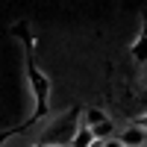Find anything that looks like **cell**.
Here are the masks:
<instances>
[{"label":"cell","mask_w":147,"mask_h":147,"mask_svg":"<svg viewBox=\"0 0 147 147\" xmlns=\"http://www.w3.org/2000/svg\"><path fill=\"white\" fill-rule=\"evenodd\" d=\"M77 129H80L77 112H68V115H62V118H56L53 124L41 132L38 147H62V144H71L74 136H77Z\"/></svg>","instance_id":"cell-1"},{"label":"cell","mask_w":147,"mask_h":147,"mask_svg":"<svg viewBox=\"0 0 147 147\" xmlns=\"http://www.w3.org/2000/svg\"><path fill=\"white\" fill-rule=\"evenodd\" d=\"M27 74H30V82H32V91H35V103H38V109H35V115H41L44 109H47V94H50V82L44 80V74L35 68V62L30 59L27 62Z\"/></svg>","instance_id":"cell-2"},{"label":"cell","mask_w":147,"mask_h":147,"mask_svg":"<svg viewBox=\"0 0 147 147\" xmlns=\"http://www.w3.org/2000/svg\"><path fill=\"white\" fill-rule=\"evenodd\" d=\"M118 138L124 141L127 147H144L147 144V129L138 127V124H129L124 132H118Z\"/></svg>","instance_id":"cell-3"},{"label":"cell","mask_w":147,"mask_h":147,"mask_svg":"<svg viewBox=\"0 0 147 147\" xmlns=\"http://www.w3.org/2000/svg\"><path fill=\"white\" fill-rule=\"evenodd\" d=\"M132 56H136V62H147V15H144V30L132 41Z\"/></svg>","instance_id":"cell-4"},{"label":"cell","mask_w":147,"mask_h":147,"mask_svg":"<svg viewBox=\"0 0 147 147\" xmlns=\"http://www.w3.org/2000/svg\"><path fill=\"white\" fill-rule=\"evenodd\" d=\"M103 121H109V115L103 112V109H97V106H91V109H85V112H82V127H88V129L100 127Z\"/></svg>","instance_id":"cell-5"},{"label":"cell","mask_w":147,"mask_h":147,"mask_svg":"<svg viewBox=\"0 0 147 147\" xmlns=\"http://www.w3.org/2000/svg\"><path fill=\"white\" fill-rule=\"evenodd\" d=\"M97 138H94V132L88 129V127H80L77 129V136H74V141H71V147H91Z\"/></svg>","instance_id":"cell-6"},{"label":"cell","mask_w":147,"mask_h":147,"mask_svg":"<svg viewBox=\"0 0 147 147\" xmlns=\"http://www.w3.org/2000/svg\"><path fill=\"white\" fill-rule=\"evenodd\" d=\"M91 132H94V138H97V141H109V138H115V124H112V118L103 121L100 127H94Z\"/></svg>","instance_id":"cell-7"},{"label":"cell","mask_w":147,"mask_h":147,"mask_svg":"<svg viewBox=\"0 0 147 147\" xmlns=\"http://www.w3.org/2000/svg\"><path fill=\"white\" fill-rule=\"evenodd\" d=\"M103 147H127V144H124V141H121V138L115 136V138H109V141H103Z\"/></svg>","instance_id":"cell-8"},{"label":"cell","mask_w":147,"mask_h":147,"mask_svg":"<svg viewBox=\"0 0 147 147\" xmlns=\"http://www.w3.org/2000/svg\"><path fill=\"white\" fill-rule=\"evenodd\" d=\"M144 147H147V144H144Z\"/></svg>","instance_id":"cell-9"}]
</instances>
